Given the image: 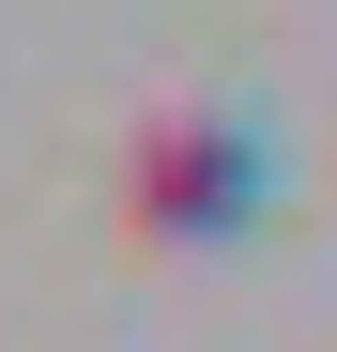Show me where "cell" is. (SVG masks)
Returning a JSON list of instances; mask_svg holds the SVG:
<instances>
[{
    "instance_id": "6da1fadb",
    "label": "cell",
    "mask_w": 337,
    "mask_h": 352,
    "mask_svg": "<svg viewBox=\"0 0 337 352\" xmlns=\"http://www.w3.org/2000/svg\"><path fill=\"white\" fill-rule=\"evenodd\" d=\"M261 214V138L215 123V107H168V123L123 153V230L138 245H215V230Z\"/></svg>"
}]
</instances>
